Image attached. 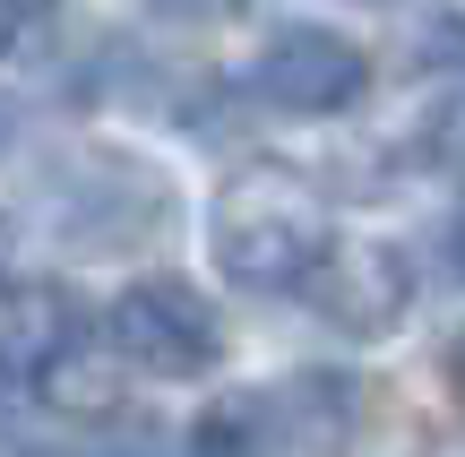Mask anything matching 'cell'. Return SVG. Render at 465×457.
I'll return each mask as SVG.
<instances>
[{"label":"cell","instance_id":"obj_3","mask_svg":"<svg viewBox=\"0 0 465 457\" xmlns=\"http://www.w3.org/2000/svg\"><path fill=\"white\" fill-rule=\"evenodd\" d=\"M362 86H371L362 44H345L328 26H276V44L259 52V95L276 113H345Z\"/></svg>","mask_w":465,"mask_h":457},{"label":"cell","instance_id":"obj_11","mask_svg":"<svg viewBox=\"0 0 465 457\" xmlns=\"http://www.w3.org/2000/svg\"><path fill=\"white\" fill-rule=\"evenodd\" d=\"M9 138H17V113H9V95H0V147H9Z\"/></svg>","mask_w":465,"mask_h":457},{"label":"cell","instance_id":"obj_1","mask_svg":"<svg viewBox=\"0 0 465 457\" xmlns=\"http://www.w3.org/2000/svg\"><path fill=\"white\" fill-rule=\"evenodd\" d=\"M216 268L250 293H293L319 276V259L336 251V224H328V199L302 182L293 164H242L232 182L216 190Z\"/></svg>","mask_w":465,"mask_h":457},{"label":"cell","instance_id":"obj_9","mask_svg":"<svg viewBox=\"0 0 465 457\" xmlns=\"http://www.w3.org/2000/svg\"><path fill=\"white\" fill-rule=\"evenodd\" d=\"M61 17V0H0V44H26Z\"/></svg>","mask_w":465,"mask_h":457},{"label":"cell","instance_id":"obj_8","mask_svg":"<svg viewBox=\"0 0 465 457\" xmlns=\"http://www.w3.org/2000/svg\"><path fill=\"white\" fill-rule=\"evenodd\" d=\"M422 155H431L440 173H465V95H440L431 113H422Z\"/></svg>","mask_w":465,"mask_h":457},{"label":"cell","instance_id":"obj_10","mask_svg":"<svg viewBox=\"0 0 465 457\" xmlns=\"http://www.w3.org/2000/svg\"><path fill=\"white\" fill-rule=\"evenodd\" d=\"M164 17H190V26H216V17H232L242 0H155Z\"/></svg>","mask_w":465,"mask_h":457},{"label":"cell","instance_id":"obj_5","mask_svg":"<svg viewBox=\"0 0 465 457\" xmlns=\"http://www.w3.org/2000/svg\"><path fill=\"white\" fill-rule=\"evenodd\" d=\"M86 345V311L69 285H52V276H17V285H0V372L9 380H35L44 389V372L61 354H78Z\"/></svg>","mask_w":465,"mask_h":457},{"label":"cell","instance_id":"obj_12","mask_svg":"<svg viewBox=\"0 0 465 457\" xmlns=\"http://www.w3.org/2000/svg\"><path fill=\"white\" fill-rule=\"evenodd\" d=\"M449 251H457V268H465V216H457V233H449Z\"/></svg>","mask_w":465,"mask_h":457},{"label":"cell","instance_id":"obj_2","mask_svg":"<svg viewBox=\"0 0 465 457\" xmlns=\"http://www.w3.org/2000/svg\"><path fill=\"white\" fill-rule=\"evenodd\" d=\"M104 337L121 345V363H138V372H155V380H199L207 363L224 354L216 311H207L182 276H138L113 303V328H104Z\"/></svg>","mask_w":465,"mask_h":457},{"label":"cell","instance_id":"obj_4","mask_svg":"<svg viewBox=\"0 0 465 457\" xmlns=\"http://www.w3.org/2000/svg\"><path fill=\"white\" fill-rule=\"evenodd\" d=\"M311 303L328 311L345 337H388V328L414 311V268H405V251H388V242H345V251L319 259Z\"/></svg>","mask_w":465,"mask_h":457},{"label":"cell","instance_id":"obj_6","mask_svg":"<svg viewBox=\"0 0 465 457\" xmlns=\"http://www.w3.org/2000/svg\"><path fill=\"white\" fill-rule=\"evenodd\" d=\"M44 397H52L61 414H113V397H121V345H113V337H104V345L86 337L78 354H61V363L44 372Z\"/></svg>","mask_w":465,"mask_h":457},{"label":"cell","instance_id":"obj_7","mask_svg":"<svg viewBox=\"0 0 465 457\" xmlns=\"http://www.w3.org/2000/svg\"><path fill=\"white\" fill-rule=\"evenodd\" d=\"M276 406L267 397H216V406L199 414V432H190V449L199 457H276Z\"/></svg>","mask_w":465,"mask_h":457}]
</instances>
